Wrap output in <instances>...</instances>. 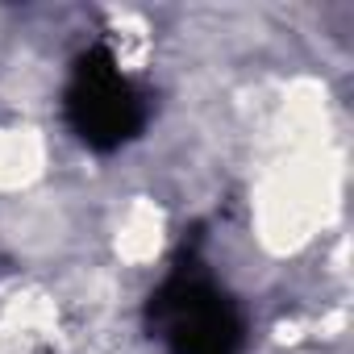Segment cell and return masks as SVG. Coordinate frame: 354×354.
<instances>
[{"instance_id": "6da1fadb", "label": "cell", "mask_w": 354, "mask_h": 354, "mask_svg": "<svg viewBox=\"0 0 354 354\" xmlns=\"http://www.w3.org/2000/svg\"><path fill=\"white\" fill-rule=\"evenodd\" d=\"M158 242H162V213L150 201L129 205L117 225V254L125 263H146L158 254Z\"/></svg>"}, {"instance_id": "7a4b0ae2", "label": "cell", "mask_w": 354, "mask_h": 354, "mask_svg": "<svg viewBox=\"0 0 354 354\" xmlns=\"http://www.w3.org/2000/svg\"><path fill=\"white\" fill-rule=\"evenodd\" d=\"M42 171V142L34 129H0V188H26Z\"/></svg>"}]
</instances>
